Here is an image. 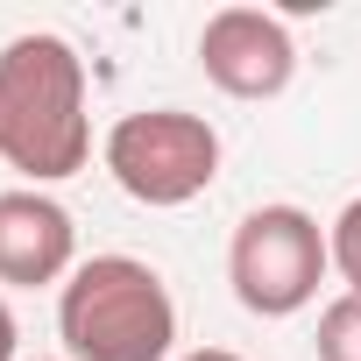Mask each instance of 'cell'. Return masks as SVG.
I'll return each mask as SVG.
<instances>
[{
    "label": "cell",
    "instance_id": "1",
    "mask_svg": "<svg viewBox=\"0 0 361 361\" xmlns=\"http://www.w3.org/2000/svg\"><path fill=\"white\" fill-rule=\"evenodd\" d=\"M92 156V121H85V57L50 36L29 29L0 50V163L36 185L85 170Z\"/></svg>",
    "mask_w": 361,
    "mask_h": 361
},
{
    "label": "cell",
    "instance_id": "2",
    "mask_svg": "<svg viewBox=\"0 0 361 361\" xmlns=\"http://www.w3.org/2000/svg\"><path fill=\"white\" fill-rule=\"evenodd\" d=\"M57 333L71 361H163L177 347V305L149 262L92 255L57 298Z\"/></svg>",
    "mask_w": 361,
    "mask_h": 361
},
{
    "label": "cell",
    "instance_id": "3",
    "mask_svg": "<svg viewBox=\"0 0 361 361\" xmlns=\"http://www.w3.org/2000/svg\"><path fill=\"white\" fill-rule=\"evenodd\" d=\"M106 170L135 206H192L220 177V135L206 114L142 106L106 128Z\"/></svg>",
    "mask_w": 361,
    "mask_h": 361
},
{
    "label": "cell",
    "instance_id": "4",
    "mask_svg": "<svg viewBox=\"0 0 361 361\" xmlns=\"http://www.w3.org/2000/svg\"><path fill=\"white\" fill-rule=\"evenodd\" d=\"M333 269V248H326V227L305 213V206H255L241 227H234V248H227V283L234 298L255 312V319H290L319 298V276Z\"/></svg>",
    "mask_w": 361,
    "mask_h": 361
},
{
    "label": "cell",
    "instance_id": "5",
    "mask_svg": "<svg viewBox=\"0 0 361 361\" xmlns=\"http://www.w3.org/2000/svg\"><path fill=\"white\" fill-rule=\"evenodd\" d=\"M199 71L227 99H276L290 85V71H298V43L262 8H220L199 29Z\"/></svg>",
    "mask_w": 361,
    "mask_h": 361
},
{
    "label": "cell",
    "instance_id": "6",
    "mask_svg": "<svg viewBox=\"0 0 361 361\" xmlns=\"http://www.w3.org/2000/svg\"><path fill=\"white\" fill-rule=\"evenodd\" d=\"M71 255H78V227L50 192H0V283L43 290L71 276Z\"/></svg>",
    "mask_w": 361,
    "mask_h": 361
},
{
    "label": "cell",
    "instance_id": "7",
    "mask_svg": "<svg viewBox=\"0 0 361 361\" xmlns=\"http://www.w3.org/2000/svg\"><path fill=\"white\" fill-rule=\"evenodd\" d=\"M319 361H361V298H333L319 312Z\"/></svg>",
    "mask_w": 361,
    "mask_h": 361
},
{
    "label": "cell",
    "instance_id": "8",
    "mask_svg": "<svg viewBox=\"0 0 361 361\" xmlns=\"http://www.w3.org/2000/svg\"><path fill=\"white\" fill-rule=\"evenodd\" d=\"M326 248H333V269L347 276V290L361 298V199H347V206H340V220H333Z\"/></svg>",
    "mask_w": 361,
    "mask_h": 361
},
{
    "label": "cell",
    "instance_id": "9",
    "mask_svg": "<svg viewBox=\"0 0 361 361\" xmlns=\"http://www.w3.org/2000/svg\"><path fill=\"white\" fill-rule=\"evenodd\" d=\"M0 361H15V312H8V298H0Z\"/></svg>",
    "mask_w": 361,
    "mask_h": 361
},
{
    "label": "cell",
    "instance_id": "10",
    "mask_svg": "<svg viewBox=\"0 0 361 361\" xmlns=\"http://www.w3.org/2000/svg\"><path fill=\"white\" fill-rule=\"evenodd\" d=\"M185 361H241V354H227V347H199V354H185Z\"/></svg>",
    "mask_w": 361,
    "mask_h": 361
}]
</instances>
